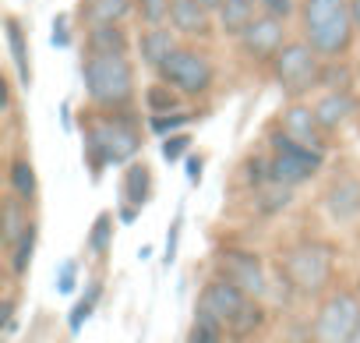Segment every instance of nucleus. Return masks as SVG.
Segmentation results:
<instances>
[{"label":"nucleus","instance_id":"obj_26","mask_svg":"<svg viewBox=\"0 0 360 343\" xmlns=\"http://www.w3.org/2000/svg\"><path fill=\"white\" fill-rule=\"evenodd\" d=\"M223 332L226 325L205 311H195V322H191V332H188V343H223Z\"/></svg>","mask_w":360,"mask_h":343},{"label":"nucleus","instance_id":"obj_43","mask_svg":"<svg viewBox=\"0 0 360 343\" xmlns=\"http://www.w3.org/2000/svg\"><path fill=\"white\" fill-rule=\"evenodd\" d=\"M356 290H360V280H356Z\"/></svg>","mask_w":360,"mask_h":343},{"label":"nucleus","instance_id":"obj_10","mask_svg":"<svg viewBox=\"0 0 360 343\" xmlns=\"http://www.w3.org/2000/svg\"><path fill=\"white\" fill-rule=\"evenodd\" d=\"M248 301H251V294H244L237 283L216 276V280H209V283L202 287V294H198V308H195V311H205V315L219 318L223 325H230V322L248 308Z\"/></svg>","mask_w":360,"mask_h":343},{"label":"nucleus","instance_id":"obj_9","mask_svg":"<svg viewBox=\"0 0 360 343\" xmlns=\"http://www.w3.org/2000/svg\"><path fill=\"white\" fill-rule=\"evenodd\" d=\"M216 276H223V280H230V283H237L244 294H251V297H262L265 294V266H262V258L255 255V251H237V248H226V251H219L216 255Z\"/></svg>","mask_w":360,"mask_h":343},{"label":"nucleus","instance_id":"obj_29","mask_svg":"<svg viewBox=\"0 0 360 343\" xmlns=\"http://www.w3.org/2000/svg\"><path fill=\"white\" fill-rule=\"evenodd\" d=\"M36 237H39V230H36V223L25 230V237L11 248V273L15 276H25L29 273V262H32V251H36Z\"/></svg>","mask_w":360,"mask_h":343},{"label":"nucleus","instance_id":"obj_23","mask_svg":"<svg viewBox=\"0 0 360 343\" xmlns=\"http://www.w3.org/2000/svg\"><path fill=\"white\" fill-rule=\"evenodd\" d=\"M262 322H265V311H262V304L251 297V301H248V308H244L230 325H226V332H230V339H237V343H240V339L255 336V332L262 329Z\"/></svg>","mask_w":360,"mask_h":343},{"label":"nucleus","instance_id":"obj_25","mask_svg":"<svg viewBox=\"0 0 360 343\" xmlns=\"http://www.w3.org/2000/svg\"><path fill=\"white\" fill-rule=\"evenodd\" d=\"M8 181H11V192H15L18 199H25V202L36 199V188H39V185H36V170H32L29 159H15V163H11V177H8Z\"/></svg>","mask_w":360,"mask_h":343},{"label":"nucleus","instance_id":"obj_36","mask_svg":"<svg viewBox=\"0 0 360 343\" xmlns=\"http://www.w3.org/2000/svg\"><path fill=\"white\" fill-rule=\"evenodd\" d=\"M75 273H78L75 262H64V266H60V273H57V290H60V294H71V290H75Z\"/></svg>","mask_w":360,"mask_h":343},{"label":"nucleus","instance_id":"obj_20","mask_svg":"<svg viewBox=\"0 0 360 343\" xmlns=\"http://www.w3.org/2000/svg\"><path fill=\"white\" fill-rule=\"evenodd\" d=\"M152 195V170L145 163H131L127 166V174H124V202L141 209Z\"/></svg>","mask_w":360,"mask_h":343},{"label":"nucleus","instance_id":"obj_5","mask_svg":"<svg viewBox=\"0 0 360 343\" xmlns=\"http://www.w3.org/2000/svg\"><path fill=\"white\" fill-rule=\"evenodd\" d=\"M272 75L276 82L283 85L286 96H304L311 92L318 82H321V54L307 43V39H297V43H286L276 57H272Z\"/></svg>","mask_w":360,"mask_h":343},{"label":"nucleus","instance_id":"obj_8","mask_svg":"<svg viewBox=\"0 0 360 343\" xmlns=\"http://www.w3.org/2000/svg\"><path fill=\"white\" fill-rule=\"evenodd\" d=\"M159 78L166 85H173L180 96H205L216 82V68L202 50L191 46H176L169 54V61L159 68Z\"/></svg>","mask_w":360,"mask_h":343},{"label":"nucleus","instance_id":"obj_17","mask_svg":"<svg viewBox=\"0 0 360 343\" xmlns=\"http://www.w3.org/2000/svg\"><path fill=\"white\" fill-rule=\"evenodd\" d=\"M258 8H262L258 0H223V8L216 11V18H219V32L240 39L244 29L258 18Z\"/></svg>","mask_w":360,"mask_h":343},{"label":"nucleus","instance_id":"obj_15","mask_svg":"<svg viewBox=\"0 0 360 343\" xmlns=\"http://www.w3.org/2000/svg\"><path fill=\"white\" fill-rule=\"evenodd\" d=\"M176 36H180V32H176L173 25H169V29H166V25H148V29L138 36V54H141V64L159 71V68L169 61V54L180 46V43H176Z\"/></svg>","mask_w":360,"mask_h":343},{"label":"nucleus","instance_id":"obj_21","mask_svg":"<svg viewBox=\"0 0 360 343\" xmlns=\"http://www.w3.org/2000/svg\"><path fill=\"white\" fill-rule=\"evenodd\" d=\"M4 29H8V46H11V57H15L18 78H22V85L29 89V82H32V71H29V46H25V32H22L18 18H8V22H4Z\"/></svg>","mask_w":360,"mask_h":343},{"label":"nucleus","instance_id":"obj_34","mask_svg":"<svg viewBox=\"0 0 360 343\" xmlns=\"http://www.w3.org/2000/svg\"><path fill=\"white\" fill-rule=\"evenodd\" d=\"M262 11L272 15V18H283V22H286L297 8H293V0H262Z\"/></svg>","mask_w":360,"mask_h":343},{"label":"nucleus","instance_id":"obj_33","mask_svg":"<svg viewBox=\"0 0 360 343\" xmlns=\"http://www.w3.org/2000/svg\"><path fill=\"white\" fill-rule=\"evenodd\" d=\"M188 145H191L188 135H169V138L162 142V159H166V163H176L180 156L188 152Z\"/></svg>","mask_w":360,"mask_h":343},{"label":"nucleus","instance_id":"obj_42","mask_svg":"<svg viewBox=\"0 0 360 343\" xmlns=\"http://www.w3.org/2000/svg\"><path fill=\"white\" fill-rule=\"evenodd\" d=\"M349 343H360V325H356V332H353V339Z\"/></svg>","mask_w":360,"mask_h":343},{"label":"nucleus","instance_id":"obj_2","mask_svg":"<svg viewBox=\"0 0 360 343\" xmlns=\"http://www.w3.org/2000/svg\"><path fill=\"white\" fill-rule=\"evenodd\" d=\"M300 22H304V39L321 57H342L353 46L356 22L349 0H307L300 8Z\"/></svg>","mask_w":360,"mask_h":343},{"label":"nucleus","instance_id":"obj_3","mask_svg":"<svg viewBox=\"0 0 360 343\" xmlns=\"http://www.w3.org/2000/svg\"><path fill=\"white\" fill-rule=\"evenodd\" d=\"M82 75L89 99L103 110H124L134 99V68L127 54H89Z\"/></svg>","mask_w":360,"mask_h":343},{"label":"nucleus","instance_id":"obj_40","mask_svg":"<svg viewBox=\"0 0 360 343\" xmlns=\"http://www.w3.org/2000/svg\"><path fill=\"white\" fill-rule=\"evenodd\" d=\"M353 4V22H356V29H360V0H349Z\"/></svg>","mask_w":360,"mask_h":343},{"label":"nucleus","instance_id":"obj_18","mask_svg":"<svg viewBox=\"0 0 360 343\" xmlns=\"http://www.w3.org/2000/svg\"><path fill=\"white\" fill-rule=\"evenodd\" d=\"M29 227H32V220H29L25 199L11 195V199L4 202V220H0V230H4V248L11 251V248L25 237V230H29Z\"/></svg>","mask_w":360,"mask_h":343},{"label":"nucleus","instance_id":"obj_35","mask_svg":"<svg viewBox=\"0 0 360 343\" xmlns=\"http://www.w3.org/2000/svg\"><path fill=\"white\" fill-rule=\"evenodd\" d=\"M176 241H180V216L169 223V234H166V255H162V266H173L176 258Z\"/></svg>","mask_w":360,"mask_h":343},{"label":"nucleus","instance_id":"obj_12","mask_svg":"<svg viewBox=\"0 0 360 343\" xmlns=\"http://www.w3.org/2000/svg\"><path fill=\"white\" fill-rule=\"evenodd\" d=\"M169 25L180 36H212V8L205 0H169Z\"/></svg>","mask_w":360,"mask_h":343},{"label":"nucleus","instance_id":"obj_32","mask_svg":"<svg viewBox=\"0 0 360 343\" xmlns=\"http://www.w3.org/2000/svg\"><path fill=\"white\" fill-rule=\"evenodd\" d=\"M191 117H195V113H180V110H173V113H152L148 127H152L155 135H169V131H176V127L191 124Z\"/></svg>","mask_w":360,"mask_h":343},{"label":"nucleus","instance_id":"obj_27","mask_svg":"<svg viewBox=\"0 0 360 343\" xmlns=\"http://www.w3.org/2000/svg\"><path fill=\"white\" fill-rule=\"evenodd\" d=\"M99 294H103V283H99V280H92V283H89V294H85V297H82V301H78V304L71 308V315H68V329H71L75 336H78V332H82V325H85V322L92 318Z\"/></svg>","mask_w":360,"mask_h":343},{"label":"nucleus","instance_id":"obj_38","mask_svg":"<svg viewBox=\"0 0 360 343\" xmlns=\"http://www.w3.org/2000/svg\"><path fill=\"white\" fill-rule=\"evenodd\" d=\"M188 181L202 185V156H188Z\"/></svg>","mask_w":360,"mask_h":343},{"label":"nucleus","instance_id":"obj_31","mask_svg":"<svg viewBox=\"0 0 360 343\" xmlns=\"http://www.w3.org/2000/svg\"><path fill=\"white\" fill-rule=\"evenodd\" d=\"M134 11L145 25H162L169 18V0H134Z\"/></svg>","mask_w":360,"mask_h":343},{"label":"nucleus","instance_id":"obj_14","mask_svg":"<svg viewBox=\"0 0 360 343\" xmlns=\"http://www.w3.org/2000/svg\"><path fill=\"white\" fill-rule=\"evenodd\" d=\"M325 209H328V216L335 223L356 220L360 216V181L349 177V174H342L339 181H332L328 192H325Z\"/></svg>","mask_w":360,"mask_h":343},{"label":"nucleus","instance_id":"obj_11","mask_svg":"<svg viewBox=\"0 0 360 343\" xmlns=\"http://www.w3.org/2000/svg\"><path fill=\"white\" fill-rule=\"evenodd\" d=\"M286 46V29H283V18H272V15H258L244 36H240V50L251 57V61H269Z\"/></svg>","mask_w":360,"mask_h":343},{"label":"nucleus","instance_id":"obj_30","mask_svg":"<svg viewBox=\"0 0 360 343\" xmlns=\"http://www.w3.org/2000/svg\"><path fill=\"white\" fill-rule=\"evenodd\" d=\"M110 241H113V216L110 213H99L96 223H92V234H89V251L92 255H106L110 251Z\"/></svg>","mask_w":360,"mask_h":343},{"label":"nucleus","instance_id":"obj_6","mask_svg":"<svg viewBox=\"0 0 360 343\" xmlns=\"http://www.w3.org/2000/svg\"><path fill=\"white\" fill-rule=\"evenodd\" d=\"M272 181L276 185H286V188H297L304 181H311L318 170L325 166V152L321 149H311V145H300L297 138H290L283 127L272 135Z\"/></svg>","mask_w":360,"mask_h":343},{"label":"nucleus","instance_id":"obj_37","mask_svg":"<svg viewBox=\"0 0 360 343\" xmlns=\"http://www.w3.org/2000/svg\"><path fill=\"white\" fill-rule=\"evenodd\" d=\"M50 43H53V46H68V43H71V36H68V18H64V15L53 22V36H50Z\"/></svg>","mask_w":360,"mask_h":343},{"label":"nucleus","instance_id":"obj_19","mask_svg":"<svg viewBox=\"0 0 360 343\" xmlns=\"http://www.w3.org/2000/svg\"><path fill=\"white\" fill-rule=\"evenodd\" d=\"M89 54H127V32L120 29V22L110 25H92L89 29Z\"/></svg>","mask_w":360,"mask_h":343},{"label":"nucleus","instance_id":"obj_22","mask_svg":"<svg viewBox=\"0 0 360 343\" xmlns=\"http://www.w3.org/2000/svg\"><path fill=\"white\" fill-rule=\"evenodd\" d=\"M134 4L131 0H85V18L92 25H110V22H120Z\"/></svg>","mask_w":360,"mask_h":343},{"label":"nucleus","instance_id":"obj_16","mask_svg":"<svg viewBox=\"0 0 360 343\" xmlns=\"http://www.w3.org/2000/svg\"><path fill=\"white\" fill-rule=\"evenodd\" d=\"M353 113H356V99L349 96V89H332L314 103V117L325 131H339Z\"/></svg>","mask_w":360,"mask_h":343},{"label":"nucleus","instance_id":"obj_1","mask_svg":"<svg viewBox=\"0 0 360 343\" xmlns=\"http://www.w3.org/2000/svg\"><path fill=\"white\" fill-rule=\"evenodd\" d=\"M141 149V131L124 110H106L99 120L85 127V159L92 166V177H99L106 166L131 163Z\"/></svg>","mask_w":360,"mask_h":343},{"label":"nucleus","instance_id":"obj_39","mask_svg":"<svg viewBox=\"0 0 360 343\" xmlns=\"http://www.w3.org/2000/svg\"><path fill=\"white\" fill-rule=\"evenodd\" d=\"M134 216H138V209H134V206H127V209H124V213H120V220H124V223H131V220H134Z\"/></svg>","mask_w":360,"mask_h":343},{"label":"nucleus","instance_id":"obj_7","mask_svg":"<svg viewBox=\"0 0 360 343\" xmlns=\"http://www.w3.org/2000/svg\"><path fill=\"white\" fill-rule=\"evenodd\" d=\"M360 325V294L353 290H332L314 315L311 336L314 343H349Z\"/></svg>","mask_w":360,"mask_h":343},{"label":"nucleus","instance_id":"obj_28","mask_svg":"<svg viewBox=\"0 0 360 343\" xmlns=\"http://www.w3.org/2000/svg\"><path fill=\"white\" fill-rule=\"evenodd\" d=\"M290 202H293V188H286V185L269 181L265 188H258V209H262V213H279V209H286Z\"/></svg>","mask_w":360,"mask_h":343},{"label":"nucleus","instance_id":"obj_4","mask_svg":"<svg viewBox=\"0 0 360 343\" xmlns=\"http://www.w3.org/2000/svg\"><path fill=\"white\" fill-rule=\"evenodd\" d=\"M332 269H335V251L321 241H300V244L286 248L279 258L283 280L297 294H307V297L321 294L332 283Z\"/></svg>","mask_w":360,"mask_h":343},{"label":"nucleus","instance_id":"obj_13","mask_svg":"<svg viewBox=\"0 0 360 343\" xmlns=\"http://www.w3.org/2000/svg\"><path fill=\"white\" fill-rule=\"evenodd\" d=\"M283 131L290 138H297L300 145H311V149H321L325 152V127L318 124L314 106H304V103L286 106L283 110Z\"/></svg>","mask_w":360,"mask_h":343},{"label":"nucleus","instance_id":"obj_24","mask_svg":"<svg viewBox=\"0 0 360 343\" xmlns=\"http://www.w3.org/2000/svg\"><path fill=\"white\" fill-rule=\"evenodd\" d=\"M145 106H148V113H173L180 106V92L159 78L155 85L145 89Z\"/></svg>","mask_w":360,"mask_h":343},{"label":"nucleus","instance_id":"obj_41","mask_svg":"<svg viewBox=\"0 0 360 343\" xmlns=\"http://www.w3.org/2000/svg\"><path fill=\"white\" fill-rule=\"evenodd\" d=\"M205 4H209L212 11H219V8H223V0H205Z\"/></svg>","mask_w":360,"mask_h":343}]
</instances>
